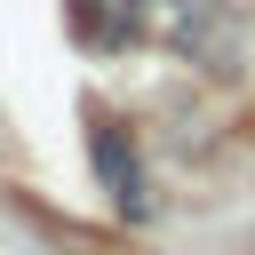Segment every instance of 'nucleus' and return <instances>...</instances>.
Returning a JSON list of instances; mask_svg holds the SVG:
<instances>
[{
	"mask_svg": "<svg viewBox=\"0 0 255 255\" xmlns=\"http://www.w3.org/2000/svg\"><path fill=\"white\" fill-rule=\"evenodd\" d=\"M135 32L151 48H175L199 72H239V16L223 0H143L135 8Z\"/></svg>",
	"mask_w": 255,
	"mask_h": 255,
	"instance_id": "f257e3e1",
	"label": "nucleus"
},
{
	"mask_svg": "<svg viewBox=\"0 0 255 255\" xmlns=\"http://www.w3.org/2000/svg\"><path fill=\"white\" fill-rule=\"evenodd\" d=\"M88 167H96V183H104V199L128 215V223H143L151 215V183H143V151H135V135L120 128V120H96L88 128Z\"/></svg>",
	"mask_w": 255,
	"mask_h": 255,
	"instance_id": "f03ea898",
	"label": "nucleus"
},
{
	"mask_svg": "<svg viewBox=\"0 0 255 255\" xmlns=\"http://www.w3.org/2000/svg\"><path fill=\"white\" fill-rule=\"evenodd\" d=\"M135 8H143V0H80V8H72V32H80L88 48H104V56H120V48H143V32H135Z\"/></svg>",
	"mask_w": 255,
	"mask_h": 255,
	"instance_id": "7ed1b4c3",
	"label": "nucleus"
}]
</instances>
